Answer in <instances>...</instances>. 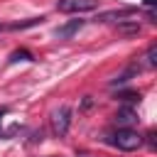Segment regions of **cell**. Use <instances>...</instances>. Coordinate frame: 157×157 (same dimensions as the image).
Wrapping results in <instances>:
<instances>
[{
	"mask_svg": "<svg viewBox=\"0 0 157 157\" xmlns=\"http://www.w3.org/2000/svg\"><path fill=\"white\" fill-rule=\"evenodd\" d=\"M113 145L123 152H132L142 145V135L132 128H118V132H113Z\"/></svg>",
	"mask_w": 157,
	"mask_h": 157,
	"instance_id": "cell-1",
	"label": "cell"
},
{
	"mask_svg": "<svg viewBox=\"0 0 157 157\" xmlns=\"http://www.w3.org/2000/svg\"><path fill=\"white\" fill-rule=\"evenodd\" d=\"M101 0H56V10L66 15H81V12H93L98 10Z\"/></svg>",
	"mask_w": 157,
	"mask_h": 157,
	"instance_id": "cell-2",
	"label": "cell"
},
{
	"mask_svg": "<svg viewBox=\"0 0 157 157\" xmlns=\"http://www.w3.org/2000/svg\"><path fill=\"white\" fill-rule=\"evenodd\" d=\"M71 128V108L69 105H61L52 113V132L56 137H64Z\"/></svg>",
	"mask_w": 157,
	"mask_h": 157,
	"instance_id": "cell-3",
	"label": "cell"
},
{
	"mask_svg": "<svg viewBox=\"0 0 157 157\" xmlns=\"http://www.w3.org/2000/svg\"><path fill=\"white\" fill-rule=\"evenodd\" d=\"M83 22H86V20H71V22H66V25L56 27V32H54V34H56L59 39H71V37L83 27Z\"/></svg>",
	"mask_w": 157,
	"mask_h": 157,
	"instance_id": "cell-4",
	"label": "cell"
},
{
	"mask_svg": "<svg viewBox=\"0 0 157 157\" xmlns=\"http://www.w3.org/2000/svg\"><path fill=\"white\" fill-rule=\"evenodd\" d=\"M115 29H118V34H123V37H135V34H140V22H135V20H123V22L115 25Z\"/></svg>",
	"mask_w": 157,
	"mask_h": 157,
	"instance_id": "cell-5",
	"label": "cell"
},
{
	"mask_svg": "<svg viewBox=\"0 0 157 157\" xmlns=\"http://www.w3.org/2000/svg\"><path fill=\"white\" fill-rule=\"evenodd\" d=\"M115 120H118L123 128H128L130 123H135V120H137V110H135V108H130V105H125V108H120V110L115 113Z\"/></svg>",
	"mask_w": 157,
	"mask_h": 157,
	"instance_id": "cell-6",
	"label": "cell"
},
{
	"mask_svg": "<svg viewBox=\"0 0 157 157\" xmlns=\"http://www.w3.org/2000/svg\"><path fill=\"white\" fill-rule=\"evenodd\" d=\"M42 22V17H29V20H25V22H12L7 29H27V27H34V25H39Z\"/></svg>",
	"mask_w": 157,
	"mask_h": 157,
	"instance_id": "cell-7",
	"label": "cell"
},
{
	"mask_svg": "<svg viewBox=\"0 0 157 157\" xmlns=\"http://www.w3.org/2000/svg\"><path fill=\"white\" fill-rule=\"evenodd\" d=\"M145 59H147V66H150V69H152V66H157V47H155V44H150V49H147Z\"/></svg>",
	"mask_w": 157,
	"mask_h": 157,
	"instance_id": "cell-8",
	"label": "cell"
},
{
	"mask_svg": "<svg viewBox=\"0 0 157 157\" xmlns=\"http://www.w3.org/2000/svg\"><path fill=\"white\" fill-rule=\"evenodd\" d=\"M10 59H12V61H20V59H27V61H32V54L22 49V52H12V56H10Z\"/></svg>",
	"mask_w": 157,
	"mask_h": 157,
	"instance_id": "cell-9",
	"label": "cell"
},
{
	"mask_svg": "<svg viewBox=\"0 0 157 157\" xmlns=\"http://www.w3.org/2000/svg\"><path fill=\"white\" fill-rule=\"evenodd\" d=\"M118 98H120V101H135V98H140V93H130V91H128V93H120Z\"/></svg>",
	"mask_w": 157,
	"mask_h": 157,
	"instance_id": "cell-10",
	"label": "cell"
},
{
	"mask_svg": "<svg viewBox=\"0 0 157 157\" xmlns=\"http://www.w3.org/2000/svg\"><path fill=\"white\" fill-rule=\"evenodd\" d=\"M91 105H93V98H91V96H86V98H83V103H81V108H83V110H88Z\"/></svg>",
	"mask_w": 157,
	"mask_h": 157,
	"instance_id": "cell-11",
	"label": "cell"
},
{
	"mask_svg": "<svg viewBox=\"0 0 157 157\" xmlns=\"http://www.w3.org/2000/svg\"><path fill=\"white\" fill-rule=\"evenodd\" d=\"M147 142H150V147H155V130L147 132Z\"/></svg>",
	"mask_w": 157,
	"mask_h": 157,
	"instance_id": "cell-12",
	"label": "cell"
},
{
	"mask_svg": "<svg viewBox=\"0 0 157 157\" xmlns=\"http://www.w3.org/2000/svg\"><path fill=\"white\" fill-rule=\"evenodd\" d=\"M142 2H145V5H147V7H152V5H155V2H157V0H142Z\"/></svg>",
	"mask_w": 157,
	"mask_h": 157,
	"instance_id": "cell-13",
	"label": "cell"
},
{
	"mask_svg": "<svg viewBox=\"0 0 157 157\" xmlns=\"http://www.w3.org/2000/svg\"><path fill=\"white\" fill-rule=\"evenodd\" d=\"M2 29H5V25H0V32H2Z\"/></svg>",
	"mask_w": 157,
	"mask_h": 157,
	"instance_id": "cell-14",
	"label": "cell"
},
{
	"mask_svg": "<svg viewBox=\"0 0 157 157\" xmlns=\"http://www.w3.org/2000/svg\"><path fill=\"white\" fill-rule=\"evenodd\" d=\"M2 113H5V110H0V115H2Z\"/></svg>",
	"mask_w": 157,
	"mask_h": 157,
	"instance_id": "cell-15",
	"label": "cell"
}]
</instances>
